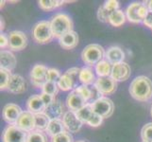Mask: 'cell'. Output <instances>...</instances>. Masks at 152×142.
<instances>
[{"instance_id":"1","label":"cell","mask_w":152,"mask_h":142,"mask_svg":"<svg viewBox=\"0 0 152 142\" xmlns=\"http://www.w3.org/2000/svg\"><path fill=\"white\" fill-rule=\"evenodd\" d=\"M129 93L138 102H148L152 98V81L148 77L138 76L129 85Z\"/></svg>"},{"instance_id":"2","label":"cell","mask_w":152,"mask_h":142,"mask_svg":"<svg viewBox=\"0 0 152 142\" xmlns=\"http://www.w3.org/2000/svg\"><path fill=\"white\" fill-rule=\"evenodd\" d=\"M51 29L54 38L60 39L64 34L73 30V21L72 18L66 13H57L52 17Z\"/></svg>"},{"instance_id":"3","label":"cell","mask_w":152,"mask_h":142,"mask_svg":"<svg viewBox=\"0 0 152 142\" xmlns=\"http://www.w3.org/2000/svg\"><path fill=\"white\" fill-rule=\"evenodd\" d=\"M105 49L98 44H91L84 47L81 52V59L88 66H96L98 63L103 61L105 57Z\"/></svg>"},{"instance_id":"4","label":"cell","mask_w":152,"mask_h":142,"mask_svg":"<svg viewBox=\"0 0 152 142\" xmlns=\"http://www.w3.org/2000/svg\"><path fill=\"white\" fill-rule=\"evenodd\" d=\"M33 40L37 44H48L54 38L50 21L42 20L36 24L32 29Z\"/></svg>"},{"instance_id":"5","label":"cell","mask_w":152,"mask_h":142,"mask_svg":"<svg viewBox=\"0 0 152 142\" xmlns=\"http://www.w3.org/2000/svg\"><path fill=\"white\" fill-rule=\"evenodd\" d=\"M127 20L132 24L143 23L145 16L148 13V10L144 3L132 2L130 3L125 10Z\"/></svg>"},{"instance_id":"6","label":"cell","mask_w":152,"mask_h":142,"mask_svg":"<svg viewBox=\"0 0 152 142\" xmlns=\"http://www.w3.org/2000/svg\"><path fill=\"white\" fill-rule=\"evenodd\" d=\"M93 110L96 114L99 115L103 118H108L113 114L114 104L112 99L106 97H101L97 101L92 103Z\"/></svg>"},{"instance_id":"7","label":"cell","mask_w":152,"mask_h":142,"mask_svg":"<svg viewBox=\"0 0 152 142\" xmlns=\"http://www.w3.org/2000/svg\"><path fill=\"white\" fill-rule=\"evenodd\" d=\"M28 133L18 128L16 125H8L2 135V142H27Z\"/></svg>"},{"instance_id":"8","label":"cell","mask_w":152,"mask_h":142,"mask_svg":"<svg viewBox=\"0 0 152 142\" xmlns=\"http://www.w3.org/2000/svg\"><path fill=\"white\" fill-rule=\"evenodd\" d=\"M48 68L44 65H35L30 71L31 83L35 88H43L45 83L48 82Z\"/></svg>"},{"instance_id":"9","label":"cell","mask_w":152,"mask_h":142,"mask_svg":"<svg viewBox=\"0 0 152 142\" xmlns=\"http://www.w3.org/2000/svg\"><path fill=\"white\" fill-rule=\"evenodd\" d=\"M9 49L12 51H21L28 46V37L23 31L12 30L9 33Z\"/></svg>"},{"instance_id":"10","label":"cell","mask_w":152,"mask_h":142,"mask_svg":"<svg viewBox=\"0 0 152 142\" xmlns=\"http://www.w3.org/2000/svg\"><path fill=\"white\" fill-rule=\"evenodd\" d=\"M94 85L101 95L109 96L116 91L117 82H115L112 77H98Z\"/></svg>"},{"instance_id":"11","label":"cell","mask_w":152,"mask_h":142,"mask_svg":"<svg viewBox=\"0 0 152 142\" xmlns=\"http://www.w3.org/2000/svg\"><path fill=\"white\" fill-rule=\"evenodd\" d=\"M62 122H64L65 130L67 132L73 134L80 132L83 125L80 119L77 118L76 112L70 111V110L65 112L64 116L62 117Z\"/></svg>"},{"instance_id":"12","label":"cell","mask_w":152,"mask_h":142,"mask_svg":"<svg viewBox=\"0 0 152 142\" xmlns=\"http://www.w3.org/2000/svg\"><path fill=\"white\" fill-rule=\"evenodd\" d=\"M22 113L23 111L19 105L15 103H9L5 105L3 108L2 117L7 123H9L10 125H13L16 124L17 120Z\"/></svg>"},{"instance_id":"13","label":"cell","mask_w":152,"mask_h":142,"mask_svg":"<svg viewBox=\"0 0 152 142\" xmlns=\"http://www.w3.org/2000/svg\"><path fill=\"white\" fill-rule=\"evenodd\" d=\"M130 74H132V69H130V66L127 63L123 62V63H120V64H116L113 65L111 77L115 82L127 81L130 77Z\"/></svg>"},{"instance_id":"14","label":"cell","mask_w":152,"mask_h":142,"mask_svg":"<svg viewBox=\"0 0 152 142\" xmlns=\"http://www.w3.org/2000/svg\"><path fill=\"white\" fill-rule=\"evenodd\" d=\"M18 128L23 130L26 133L32 132L35 130V117L32 113L28 111H23L19 117L16 124Z\"/></svg>"},{"instance_id":"15","label":"cell","mask_w":152,"mask_h":142,"mask_svg":"<svg viewBox=\"0 0 152 142\" xmlns=\"http://www.w3.org/2000/svg\"><path fill=\"white\" fill-rule=\"evenodd\" d=\"M48 118L51 119H61L64 116V105L59 99H55L53 102H51L45 107V112Z\"/></svg>"},{"instance_id":"16","label":"cell","mask_w":152,"mask_h":142,"mask_svg":"<svg viewBox=\"0 0 152 142\" xmlns=\"http://www.w3.org/2000/svg\"><path fill=\"white\" fill-rule=\"evenodd\" d=\"M88 102L83 99L80 94L73 90L68 94L66 98V106L70 111L73 112H77L78 110H80L87 104Z\"/></svg>"},{"instance_id":"17","label":"cell","mask_w":152,"mask_h":142,"mask_svg":"<svg viewBox=\"0 0 152 142\" xmlns=\"http://www.w3.org/2000/svg\"><path fill=\"white\" fill-rule=\"evenodd\" d=\"M8 90L12 94H22L27 90V82L19 74H12L8 86Z\"/></svg>"},{"instance_id":"18","label":"cell","mask_w":152,"mask_h":142,"mask_svg":"<svg viewBox=\"0 0 152 142\" xmlns=\"http://www.w3.org/2000/svg\"><path fill=\"white\" fill-rule=\"evenodd\" d=\"M46 105L43 102L40 95H32L28 98L27 102V109L28 111L32 113L33 115H37L45 112Z\"/></svg>"},{"instance_id":"19","label":"cell","mask_w":152,"mask_h":142,"mask_svg":"<svg viewBox=\"0 0 152 142\" xmlns=\"http://www.w3.org/2000/svg\"><path fill=\"white\" fill-rule=\"evenodd\" d=\"M78 44V35L76 31L71 30L59 39V45L65 50L74 49Z\"/></svg>"},{"instance_id":"20","label":"cell","mask_w":152,"mask_h":142,"mask_svg":"<svg viewBox=\"0 0 152 142\" xmlns=\"http://www.w3.org/2000/svg\"><path fill=\"white\" fill-rule=\"evenodd\" d=\"M16 58L12 51L5 49L1 50V53H0V66L1 68L12 72L16 66Z\"/></svg>"},{"instance_id":"21","label":"cell","mask_w":152,"mask_h":142,"mask_svg":"<svg viewBox=\"0 0 152 142\" xmlns=\"http://www.w3.org/2000/svg\"><path fill=\"white\" fill-rule=\"evenodd\" d=\"M105 58L108 62H110L111 64L116 65L120 64V63H123L125 60V53L123 49L119 46H111L109 47L106 51V54H105Z\"/></svg>"},{"instance_id":"22","label":"cell","mask_w":152,"mask_h":142,"mask_svg":"<svg viewBox=\"0 0 152 142\" xmlns=\"http://www.w3.org/2000/svg\"><path fill=\"white\" fill-rule=\"evenodd\" d=\"M96 81V74L90 66H84L80 68V82L83 85H94Z\"/></svg>"},{"instance_id":"23","label":"cell","mask_w":152,"mask_h":142,"mask_svg":"<svg viewBox=\"0 0 152 142\" xmlns=\"http://www.w3.org/2000/svg\"><path fill=\"white\" fill-rule=\"evenodd\" d=\"M65 131L66 130L64 122H62V119H51L48 126V129L45 130V133L50 135L51 138H53V136L64 133Z\"/></svg>"},{"instance_id":"24","label":"cell","mask_w":152,"mask_h":142,"mask_svg":"<svg viewBox=\"0 0 152 142\" xmlns=\"http://www.w3.org/2000/svg\"><path fill=\"white\" fill-rule=\"evenodd\" d=\"M58 86H59V89L61 91H70L73 90V89L75 90L78 85L69 75L64 73V74L61 76L59 82H58Z\"/></svg>"},{"instance_id":"25","label":"cell","mask_w":152,"mask_h":142,"mask_svg":"<svg viewBox=\"0 0 152 142\" xmlns=\"http://www.w3.org/2000/svg\"><path fill=\"white\" fill-rule=\"evenodd\" d=\"M126 21H127L126 13L121 10H117L111 13V15H110L109 23L111 24L113 27L119 28L126 23Z\"/></svg>"},{"instance_id":"26","label":"cell","mask_w":152,"mask_h":142,"mask_svg":"<svg viewBox=\"0 0 152 142\" xmlns=\"http://www.w3.org/2000/svg\"><path fill=\"white\" fill-rule=\"evenodd\" d=\"M113 65L107 60H103L95 66V71L98 77H111Z\"/></svg>"},{"instance_id":"27","label":"cell","mask_w":152,"mask_h":142,"mask_svg":"<svg viewBox=\"0 0 152 142\" xmlns=\"http://www.w3.org/2000/svg\"><path fill=\"white\" fill-rule=\"evenodd\" d=\"M76 114L82 123L87 124L89 120L93 117V115L95 114V112H94V110H93L92 103H87L84 107L81 108L80 110H78L77 112H76Z\"/></svg>"},{"instance_id":"28","label":"cell","mask_w":152,"mask_h":142,"mask_svg":"<svg viewBox=\"0 0 152 142\" xmlns=\"http://www.w3.org/2000/svg\"><path fill=\"white\" fill-rule=\"evenodd\" d=\"M34 117H35V130L44 132V131L48 129V126L50 121L48 116L45 113H41V114L34 115Z\"/></svg>"},{"instance_id":"29","label":"cell","mask_w":152,"mask_h":142,"mask_svg":"<svg viewBox=\"0 0 152 142\" xmlns=\"http://www.w3.org/2000/svg\"><path fill=\"white\" fill-rule=\"evenodd\" d=\"M65 1H59V0H41L38 1L39 7L45 12H50L57 8L62 6Z\"/></svg>"},{"instance_id":"30","label":"cell","mask_w":152,"mask_h":142,"mask_svg":"<svg viewBox=\"0 0 152 142\" xmlns=\"http://www.w3.org/2000/svg\"><path fill=\"white\" fill-rule=\"evenodd\" d=\"M27 142H48V138L44 132L34 130L32 132L28 133Z\"/></svg>"},{"instance_id":"31","label":"cell","mask_w":152,"mask_h":142,"mask_svg":"<svg viewBox=\"0 0 152 142\" xmlns=\"http://www.w3.org/2000/svg\"><path fill=\"white\" fill-rule=\"evenodd\" d=\"M12 76V74L10 73V71L3 69V68H0V78H1V81H0V88H1V90L8 89Z\"/></svg>"},{"instance_id":"32","label":"cell","mask_w":152,"mask_h":142,"mask_svg":"<svg viewBox=\"0 0 152 142\" xmlns=\"http://www.w3.org/2000/svg\"><path fill=\"white\" fill-rule=\"evenodd\" d=\"M42 92L55 97L58 94V92H59V86H58V83L53 82H46L45 83V85L43 86V88H42Z\"/></svg>"},{"instance_id":"33","label":"cell","mask_w":152,"mask_h":142,"mask_svg":"<svg viewBox=\"0 0 152 142\" xmlns=\"http://www.w3.org/2000/svg\"><path fill=\"white\" fill-rule=\"evenodd\" d=\"M141 138L142 141L152 142V122H148L143 126L141 130Z\"/></svg>"},{"instance_id":"34","label":"cell","mask_w":152,"mask_h":142,"mask_svg":"<svg viewBox=\"0 0 152 142\" xmlns=\"http://www.w3.org/2000/svg\"><path fill=\"white\" fill-rule=\"evenodd\" d=\"M75 91L77 92L78 94L80 95V96L85 99V101L88 102L91 101V97H92V90H91V87H89L87 85H78Z\"/></svg>"},{"instance_id":"35","label":"cell","mask_w":152,"mask_h":142,"mask_svg":"<svg viewBox=\"0 0 152 142\" xmlns=\"http://www.w3.org/2000/svg\"><path fill=\"white\" fill-rule=\"evenodd\" d=\"M51 142H74V139H73L71 133L65 131L64 133L51 138Z\"/></svg>"},{"instance_id":"36","label":"cell","mask_w":152,"mask_h":142,"mask_svg":"<svg viewBox=\"0 0 152 142\" xmlns=\"http://www.w3.org/2000/svg\"><path fill=\"white\" fill-rule=\"evenodd\" d=\"M112 13L108 12V10L104 8V6L99 7L97 10V18L100 22L103 23H109V19H110V15Z\"/></svg>"},{"instance_id":"37","label":"cell","mask_w":152,"mask_h":142,"mask_svg":"<svg viewBox=\"0 0 152 142\" xmlns=\"http://www.w3.org/2000/svg\"><path fill=\"white\" fill-rule=\"evenodd\" d=\"M61 72L56 69V68H48V82H59L61 78Z\"/></svg>"},{"instance_id":"38","label":"cell","mask_w":152,"mask_h":142,"mask_svg":"<svg viewBox=\"0 0 152 142\" xmlns=\"http://www.w3.org/2000/svg\"><path fill=\"white\" fill-rule=\"evenodd\" d=\"M103 118L100 117L99 115L97 114H94L93 115V117L91 118V119L88 121V125L89 126H91V127H98V126H100L103 122Z\"/></svg>"},{"instance_id":"39","label":"cell","mask_w":152,"mask_h":142,"mask_svg":"<svg viewBox=\"0 0 152 142\" xmlns=\"http://www.w3.org/2000/svg\"><path fill=\"white\" fill-rule=\"evenodd\" d=\"M104 8L106 9L108 12L113 13L114 10H119V2L116 1V0H109V1H106L105 4L103 5Z\"/></svg>"},{"instance_id":"40","label":"cell","mask_w":152,"mask_h":142,"mask_svg":"<svg viewBox=\"0 0 152 142\" xmlns=\"http://www.w3.org/2000/svg\"><path fill=\"white\" fill-rule=\"evenodd\" d=\"M40 97L42 98V99H43V102H45V104L46 105V106L55 101V97L51 96V95H48V94L43 93V92L40 94Z\"/></svg>"},{"instance_id":"41","label":"cell","mask_w":152,"mask_h":142,"mask_svg":"<svg viewBox=\"0 0 152 142\" xmlns=\"http://www.w3.org/2000/svg\"><path fill=\"white\" fill-rule=\"evenodd\" d=\"M0 47L3 50L6 47H9V36L5 33H1L0 35Z\"/></svg>"},{"instance_id":"42","label":"cell","mask_w":152,"mask_h":142,"mask_svg":"<svg viewBox=\"0 0 152 142\" xmlns=\"http://www.w3.org/2000/svg\"><path fill=\"white\" fill-rule=\"evenodd\" d=\"M143 24L145 26V27H148L152 29V13L148 12V15H146L145 20L143 21Z\"/></svg>"},{"instance_id":"43","label":"cell","mask_w":152,"mask_h":142,"mask_svg":"<svg viewBox=\"0 0 152 142\" xmlns=\"http://www.w3.org/2000/svg\"><path fill=\"white\" fill-rule=\"evenodd\" d=\"M145 6L148 8V12L152 13V0H148V1H144Z\"/></svg>"},{"instance_id":"44","label":"cell","mask_w":152,"mask_h":142,"mask_svg":"<svg viewBox=\"0 0 152 142\" xmlns=\"http://www.w3.org/2000/svg\"><path fill=\"white\" fill-rule=\"evenodd\" d=\"M4 25H5V23H4V19H3V17H1V30L4 29Z\"/></svg>"},{"instance_id":"45","label":"cell","mask_w":152,"mask_h":142,"mask_svg":"<svg viewBox=\"0 0 152 142\" xmlns=\"http://www.w3.org/2000/svg\"><path fill=\"white\" fill-rule=\"evenodd\" d=\"M0 3H1V9L4 7V5H5V3H6V1H1V2H0Z\"/></svg>"},{"instance_id":"46","label":"cell","mask_w":152,"mask_h":142,"mask_svg":"<svg viewBox=\"0 0 152 142\" xmlns=\"http://www.w3.org/2000/svg\"><path fill=\"white\" fill-rule=\"evenodd\" d=\"M76 142H87L86 140H77V141H76Z\"/></svg>"},{"instance_id":"47","label":"cell","mask_w":152,"mask_h":142,"mask_svg":"<svg viewBox=\"0 0 152 142\" xmlns=\"http://www.w3.org/2000/svg\"><path fill=\"white\" fill-rule=\"evenodd\" d=\"M150 115H151V117H152V105H151V108H150Z\"/></svg>"},{"instance_id":"48","label":"cell","mask_w":152,"mask_h":142,"mask_svg":"<svg viewBox=\"0 0 152 142\" xmlns=\"http://www.w3.org/2000/svg\"><path fill=\"white\" fill-rule=\"evenodd\" d=\"M142 142H145V141H142Z\"/></svg>"},{"instance_id":"49","label":"cell","mask_w":152,"mask_h":142,"mask_svg":"<svg viewBox=\"0 0 152 142\" xmlns=\"http://www.w3.org/2000/svg\"><path fill=\"white\" fill-rule=\"evenodd\" d=\"M151 30H152V29H151Z\"/></svg>"}]
</instances>
